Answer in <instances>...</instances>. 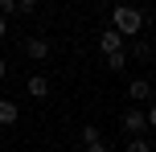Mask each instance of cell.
Returning a JSON list of instances; mask_svg holds the SVG:
<instances>
[{"mask_svg":"<svg viewBox=\"0 0 156 152\" xmlns=\"http://www.w3.org/2000/svg\"><path fill=\"white\" fill-rule=\"evenodd\" d=\"M152 21L148 8H132V4H115L111 8V29L123 33V37H136V33H144V25Z\"/></svg>","mask_w":156,"mask_h":152,"instance_id":"obj_1","label":"cell"},{"mask_svg":"<svg viewBox=\"0 0 156 152\" xmlns=\"http://www.w3.org/2000/svg\"><path fill=\"white\" fill-rule=\"evenodd\" d=\"M123 132H127V136H144V132H148V119H144V111L127 107V111H123Z\"/></svg>","mask_w":156,"mask_h":152,"instance_id":"obj_2","label":"cell"},{"mask_svg":"<svg viewBox=\"0 0 156 152\" xmlns=\"http://www.w3.org/2000/svg\"><path fill=\"white\" fill-rule=\"evenodd\" d=\"M99 49H103V54H115V49H123V33L103 29V33H99Z\"/></svg>","mask_w":156,"mask_h":152,"instance_id":"obj_3","label":"cell"},{"mask_svg":"<svg viewBox=\"0 0 156 152\" xmlns=\"http://www.w3.org/2000/svg\"><path fill=\"white\" fill-rule=\"evenodd\" d=\"M25 54H29L33 62H45V58H49V41L45 37H29V41H25Z\"/></svg>","mask_w":156,"mask_h":152,"instance_id":"obj_4","label":"cell"},{"mask_svg":"<svg viewBox=\"0 0 156 152\" xmlns=\"http://www.w3.org/2000/svg\"><path fill=\"white\" fill-rule=\"evenodd\" d=\"M127 99H132V103H144V99H152V82H148V78L127 82Z\"/></svg>","mask_w":156,"mask_h":152,"instance_id":"obj_5","label":"cell"},{"mask_svg":"<svg viewBox=\"0 0 156 152\" xmlns=\"http://www.w3.org/2000/svg\"><path fill=\"white\" fill-rule=\"evenodd\" d=\"M16 119H21V107L12 99H0V128H12Z\"/></svg>","mask_w":156,"mask_h":152,"instance_id":"obj_6","label":"cell"},{"mask_svg":"<svg viewBox=\"0 0 156 152\" xmlns=\"http://www.w3.org/2000/svg\"><path fill=\"white\" fill-rule=\"evenodd\" d=\"M25 87H29L33 99H45V95H49V78H45V74H29V82H25Z\"/></svg>","mask_w":156,"mask_h":152,"instance_id":"obj_7","label":"cell"},{"mask_svg":"<svg viewBox=\"0 0 156 152\" xmlns=\"http://www.w3.org/2000/svg\"><path fill=\"white\" fill-rule=\"evenodd\" d=\"M103 58H107V70H123V66H127V54H123V49H115V54H103Z\"/></svg>","mask_w":156,"mask_h":152,"instance_id":"obj_8","label":"cell"},{"mask_svg":"<svg viewBox=\"0 0 156 152\" xmlns=\"http://www.w3.org/2000/svg\"><path fill=\"white\" fill-rule=\"evenodd\" d=\"M136 58H140V62H152V41H148V37L136 41Z\"/></svg>","mask_w":156,"mask_h":152,"instance_id":"obj_9","label":"cell"},{"mask_svg":"<svg viewBox=\"0 0 156 152\" xmlns=\"http://www.w3.org/2000/svg\"><path fill=\"white\" fill-rule=\"evenodd\" d=\"M127 152H152V144L144 136H127Z\"/></svg>","mask_w":156,"mask_h":152,"instance_id":"obj_10","label":"cell"},{"mask_svg":"<svg viewBox=\"0 0 156 152\" xmlns=\"http://www.w3.org/2000/svg\"><path fill=\"white\" fill-rule=\"evenodd\" d=\"M82 144H99V128H82Z\"/></svg>","mask_w":156,"mask_h":152,"instance_id":"obj_11","label":"cell"},{"mask_svg":"<svg viewBox=\"0 0 156 152\" xmlns=\"http://www.w3.org/2000/svg\"><path fill=\"white\" fill-rule=\"evenodd\" d=\"M16 12V0H0V16H12Z\"/></svg>","mask_w":156,"mask_h":152,"instance_id":"obj_12","label":"cell"},{"mask_svg":"<svg viewBox=\"0 0 156 152\" xmlns=\"http://www.w3.org/2000/svg\"><path fill=\"white\" fill-rule=\"evenodd\" d=\"M37 8V0H16V12H33Z\"/></svg>","mask_w":156,"mask_h":152,"instance_id":"obj_13","label":"cell"},{"mask_svg":"<svg viewBox=\"0 0 156 152\" xmlns=\"http://www.w3.org/2000/svg\"><path fill=\"white\" fill-rule=\"evenodd\" d=\"M8 37V16H0V41Z\"/></svg>","mask_w":156,"mask_h":152,"instance_id":"obj_14","label":"cell"},{"mask_svg":"<svg viewBox=\"0 0 156 152\" xmlns=\"http://www.w3.org/2000/svg\"><path fill=\"white\" fill-rule=\"evenodd\" d=\"M86 152H107V148H103V140H99V144H86Z\"/></svg>","mask_w":156,"mask_h":152,"instance_id":"obj_15","label":"cell"},{"mask_svg":"<svg viewBox=\"0 0 156 152\" xmlns=\"http://www.w3.org/2000/svg\"><path fill=\"white\" fill-rule=\"evenodd\" d=\"M4 74H8V62H4V58H0V78H4Z\"/></svg>","mask_w":156,"mask_h":152,"instance_id":"obj_16","label":"cell"}]
</instances>
